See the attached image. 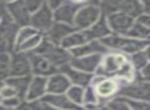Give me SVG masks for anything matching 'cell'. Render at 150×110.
<instances>
[{"instance_id":"6da1fadb","label":"cell","mask_w":150,"mask_h":110,"mask_svg":"<svg viewBox=\"0 0 150 110\" xmlns=\"http://www.w3.org/2000/svg\"><path fill=\"white\" fill-rule=\"evenodd\" d=\"M31 53L45 58L52 66L58 69L64 65L70 64L71 60H72V56L69 50H64L60 45L52 43L44 36L37 48Z\"/></svg>"},{"instance_id":"7a4b0ae2","label":"cell","mask_w":150,"mask_h":110,"mask_svg":"<svg viewBox=\"0 0 150 110\" xmlns=\"http://www.w3.org/2000/svg\"><path fill=\"white\" fill-rule=\"evenodd\" d=\"M102 16L98 2H86L74 17L73 27L76 31H84L91 28Z\"/></svg>"},{"instance_id":"3957f363","label":"cell","mask_w":150,"mask_h":110,"mask_svg":"<svg viewBox=\"0 0 150 110\" xmlns=\"http://www.w3.org/2000/svg\"><path fill=\"white\" fill-rule=\"evenodd\" d=\"M127 58L122 54H106L105 57H102V60L99 65L98 69L95 72V75L102 76L104 78L113 77L115 78L116 74L123 64L127 62Z\"/></svg>"},{"instance_id":"277c9868","label":"cell","mask_w":150,"mask_h":110,"mask_svg":"<svg viewBox=\"0 0 150 110\" xmlns=\"http://www.w3.org/2000/svg\"><path fill=\"white\" fill-rule=\"evenodd\" d=\"M117 97L139 101H149L150 87L149 82L135 81V82H122L116 93Z\"/></svg>"},{"instance_id":"5b68a950","label":"cell","mask_w":150,"mask_h":110,"mask_svg":"<svg viewBox=\"0 0 150 110\" xmlns=\"http://www.w3.org/2000/svg\"><path fill=\"white\" fill-rule=\"evenodd\" d=\"M54 24V16L52 11L47 6L46 2H43L40 9L34 13H32L30 17L29 26L32 27L38 33L44 34L50 30V28Z\"/></svg>"},{"instance_id":"8992f818","label":"cell","mask_w":150,"mask_h":110,"mask_svg":"<svg viewBox=\"0 0 150 110\" xmlns=\"http://www.w3.org/2000/svg\"><path fill=\"white\" fill-rule=\"evenodd\" d=\"M86 2H78V1H63L59 9L52 11L54 22L56 23L66 24L69 26H73L74 17L77 11Z\"/></svg>"},{"instance_id":"52a82bcc","label":"cell","mask_w":150,"mask_h":110,"mask_svg":"<svg viewBox=\"0 0 150 110\" xmlns=\"http://www.w3.org/2000/svg\"><path fill=\"white\" fill-rule=\"evenodd\" d=\"M32 75L31 64L28 54L13 52L11 55V70L9 77H20Z\"/></svg>"},{"instance_id":"ba28073f","label":"cell","mask_w":150,"mask_h":110,"mask_svg":"<svg viewBox=\"0 0 150 110\" xmlns=\"http://www.w3.org/2000/svg\"><path fill=\"white\" fill-rule=\"evenodd\" d=\"M6 9L8 16L18 27L23 28L29 26L31 15L26 9L24 1L20 0V1L6 2Z\"/></svg>"},{"instance_id":"9c48e42d","label":"cell","mask_w":150,"mask_h":110,"mask_svg":"<svg viewBox=\"0 0 150 110\" xmlns=\"http://www.w3.org/2000/svg\"><path fill=\"white\" fill-rule=\"evenodd\" d=\"M29 57L30 64H31V71L35 76L50 77L52 75L59 72V69L52 66L45 58L38 56L33 53H27Z\"/></svg>"},{"instance_id":"30bf717a","label":"cell","mask_w":150,"mask_h":110,"mask_svg":"<svg viewBox=\"0 0 150 110\" xmlns=\"http://www.w3.org/2000/svg\"><path fill=\"white\" fill-rule=\"evenodd\" d=\"M106 20L111 33L121 36H123L129 31V29L133 26L134 22H135L134 19L120 13V11H117V13L108 16V17H106Z\"/></svg>"},{"instance_id":"8fae6325","label":"cell","mask_w":150,"mask_h":110,"mask_svg":"<svg viewBox=\"0 0 150 110\" xmlns=\"http://www.w3.org/2000/svg\"><path fill=\"white\" fill-rule=\"evenodd\" d=\"M102 57L103 56L101 55H91V56L81 57V58H72L70 65L76 70L94 75L100 65Z\"/></svg>"},{"instance_id":"7c38bea8","label":"cell","mask_w":150,"mask_h":110,"mask_svg":"<svg viewBox=\"0 0 150 110\" xmlns=\"http://www.w3.org/2000/svg\"><path fill=\"white\" fill-rule=\"evenodd\" d=\"M59 72L64 74L69 79L70 83H73V85H77L80 87H86L91 84V80L93 78V74L81 72L73 67H71L70 64H67L59 68Z\"/></svg>"},{"instance_id":"4fadbf2b","label":"cell","mask_w":150,"mask_h":110,"mask_svg":"<svg viewBox=\"0 0 150 110\" xmlns=\"http://www.w3.org/2000/svg\"><path fill=\"white\" fill-rule=\"evenodd\" d=\"M40 102L62 110H84L83 107L73 103L64 94H62V95H50V94H47L40 99Z\"/></svg>"},{"instance_id":"5bb4252c","label":"cell","mask_w":150,"mask_h":110,"mask_svg":"<svg viewBox=\"0 0 150 110\" xmlns=\"http://www.w3.org/2000/svg\"><path fill=\"white\" fill-rule=\"evenodd\" d=\"M81 32L88 42L93 41V40H101L102 38L112 34L108 27V24H107L106 17L103 15L99 18V20L92 27Z\"/></svg>"},{"instance_id":"9a60e30c","label":"cell","mask_w":150,"mask_h":110,"mask_svg":"<svg viewBox=\"0 0 150 110\" xmlns=\"http://www.w3.org/2000/svg\"><path fill=\"white\" fill-rule=\"evenodd\" d=\"M69 52H70L72 58H81V57L91 56V55L103 56V55L108 54L109 50L99 40H93V41H88L76 48H73Z\"/></svg>"},{"instance_id":"2e32d148","label":"cell","mask_w":150,"mask_h":110,"mask_svg":"<svg viewBox=\"0 0 150 110\" xmlns=\"http://www.w3.org/2000/svg\"><path fill=\"white\" fill-rule=\"evenodd\" d=\"M76 30H75V28L73 26L54 22L52 26L43 36L47 40H50L52 43L56 44V45H60V43L64 38H66L67 36L70 35L71 33H73Z\"/></svg>"},{"instance_id":"e0dca14e","label":"cell","mask_w":150,"mask_h":110,"mask_svg":"<svg viewBox=\"0 0 150 110\" xmlns=\"http://www.w3.org/2000/svg\"><path fill=\"white\" fill-rule=\"evenodd\" d=\"M71 83L64 74L58 72L47 78L46 82V93L50 95H62L66 93L70 87Z\"/></svg>"},{"instance_id":"ac0fdd59","label":"cell","mask_w":150,"mask_h":110,"mask_svg":"<svg viewBox=\"0 0 150 110\" xmlns=\"http://www.w3.org/2000/svg\"><path fill=\"white\" fill-rule=\"evenodd\" d=\"M46 82H47L46 77H32L31 82L28 87L27 95H26L27 101H35V100L41 99L46 93Z\"/></svg>"},{"instance_id":"d6986e66","label":"cell","mask_w":150,"mask_h":110,"mask_svg":"<svg viewBox=\"0 0 150 110\" xmlns=\"http://www.w3.org/2000/svg\"><path fill=\"white\" fill-rule=\"evenodd\" d=\"M119 83L117 82L116 79L104 78L99 83H97L94 87V89L96 95L99 96L102 100H105L112 97L113 95H116Z\"/></svg>"},{"instance_id":"ffe728a7","label":"cell","mask_w":150,"mask_h":110,"mask_svg":"<svg viewBox=\"0 0 150 110\" xmlns=\"http://www.w3.org/2000/svg\"><path fill=\"white\" fill-rule=\"evenodd\" d=\"M32 75H27V76H20V77H8L4 80V83L6 85H9L13 87L17 93V96L21 100L26 99L27 91L29 84L31 82Z\"/></svg>"},{"instance_id":"44dd1931","label":"cell","mask_w":150,"mask_h":110,"mask_svg":"<svg viewBox=\"0 0 150 110\" xmlns=\"http://www.w3.org/2000/svg\"><path fill=\"white\" fill-rule=\"evenodd\" d=\"M118 11L135 20L136 18L143 13V7L140 1H135V0H121L120 1L119 0Z\"/></svg>"},{"instance_id":"7402d4cb","label":"cell","mask_w":150,"mask_h":110,"mask_svg":"<svg viewBox=\"0 0 150 110\" xmlns=\"http://www.w3.org/2000/svg\"><path fill=\"white\" fill-rule=\"evenodd\" d=\"M86 42L88 41L84 38V35L82 34L81 31H75L67 36L66 38H64L60 43V46L64 50H71L73 48H76L78 46L82 45V44L86 43Z\"/></svg>"},{"instance_id":"603a6c76","label":"cell","mask_w":150,"mask_h":110,"mask_svg":"<svg viewBox=\"0 0 150 110\" xmlns=\"http://www.w3.org/2000/svg\"><path fill=\"white\" fill-rule=\"evenodd\" d=\"M125 37L131 38L136 40H149L150 36V28L144 27L142 25L134 22L133 26L129 29V31L125 34Z\"/></svg>"},{"instance_id":"cb8c5ba5","label":"cell","mask_w":150,"mask_h":110,"mask_svg":"<svg viewBox=\"0 0 150 110\" xmlns=\"http://www.w3.org/2000/svg\"><path fill=\"white\" fill-rule=\"evenodd\" d=\"M129 63L134 67L135 71H139L145 66L149 65V46L146 48L145 50L131 55V62Z\"/></svg>"},{"instance_id":"d4e9b609","label":"cell","mask_w":150,"mask_h":110,"mask_svg":"<svg viewBox=\"0 0 150 110\" xmlns=\"http://www.w3.org/2000/svg\"><path fill=\"white\" fill-rule=\"evenodd\" d=\"M42 38H43V35L40 33L35 34L32 37L28 38L27 40H25L24 42H22L19 46L15 50V52H20V53H31L35 50L38 46V44L41 42Z\"/></svg>"},{"instance_id":"484cf974","label":"cell","mask_w":150,"mask_h":110,"mask_svg":"<svg viewBox=\"0 0 150 110\" xmlns=\"http://www.w3.org/2000/svg\"><path fill=\"white\" fill-rule=\"evenodd\" d=\"M11 70V55L0 54V81H4L9 77Z\"/></svg>"},{"instance_id":"4316f807","label":"cell","mask_w":150,"mask_h":110,"mask_svg":"<svg viewBox=\"0 0 150 110\" xmlns=\"http://www.w3.org/2000/svg\"><path fill=\"white\" fill-rule=\"evenodd\" d=\"M83 87H77V85H70V87L66 92V96L73 103L77 104V105H81V104H83Z\"/></svg>"},{"instance_id":"83f0119b","label":"cell","mask_w":150,"mask_h":110,"mask_svg":"<svg viewBox=\"0 0 150 110\" xmlns=\"http://www.w3.org/2000/svg\"><path fill=\"white\" fill-rule=\"evenodd\" d=\"M37 33H38V32H36L35 30H34L32 27H30V26L20 28L19 31H18L17 37H16L15 50L22 43V42H24L25 40H27L28 38L32 37V36H34L35 34H37ZM13 52H15V50H13Z\"/></svg>"},{"instance_id":"f1b7e54d","label":"cell","mask_w":150,"mask_h":110,"mask_svg":"<svg viewBox=\"0 0 150 110\" xmlns=\"http://www.w3.org/2000/svg\"><path fill=\"white\" fill-rule=\"evenodd\" d=\"M83 103L86 105H97L98 97L95 93V89L92 85H88L83 92Z\"/></svg>"},{"instance_id":"f546056e","label":"cell","mask_w":150,"mask_h":110,"mask_svg":"<svg viewBox=\"0 0 150 110\" xmlns=\"http://www.w3.org/2000/svg\"><path fill=\"white\" fill-rule=\"evenodd\" d=\"M107 110H131L122 98H115L106 104Z\"/></svg>"},{"instance_id":"4dcf8cb0","label":"cell","mask_w":150,"mask_h":110,"mask_svg":"<svg viewBox=\"0 0 150 110\" xmlns=\"http://www.w3.org/2000/svg\"><path fill=\"white\" fill-rule=\"evenodd\" d=\"M122 99L131 108V110H149V102L147 101H139V100H131L125 99V98Z\"/></svg>"},{"instance_id":"1f68e13d","label":"cell","mask_w":150,"mask_h":110,"mask_svg":"<svg viewBox=\"0 0 150 110\" xmlns=\"http://www.w3.org/2000/svg\"><path fill=\"white\" fill-rule=\"evenodd\" d=\"M17 110H43V104L40 101H26L22 102Z\"/></svg>"},{"instance_id":"d6a6232c","label":"cell","mask_w":150,"mask_h":110,"mask_svg":"<svg viewBox=\"0 0 150 110\" xmlns=\"http://www.w3.org/2000/svg\"><path fill=\"white\" fill-rule=\"evenodd\" d=\"M21 103H22V100L20 99L18 96L8 98V99H3L2 101H1V105H2L3 107L9 108V109H15V108H18Z\"/></svg>"},{"instance_id":"836d02e7","label":"cell","mask_w":150,"mask_h":110,"mask_svg":"<svg viewBox=\"0 0 150 110\" xmlns=\"http://www.w3.org/2000/svg\"><path fill=\"white\" fill-rule=\"evenodd\" d=\"M25 6L27 9V11H29L30 15L34 13L35 11H37L40 9V6L42 5V1H37V0H26L24 1Z\"/></svg>"},{"instance_id":"e575fe53","label":"cell","mask_w":150,"mask_h":110,"mask_svg":"<svg viewBox=\"0 0 150 110\" xmlns=\"http://www.w3.org/2000/svg\"><path fill=\"white\" fill-rule=\"evenodd\" d=\"M16 96H17V93H16L15 89L9 87V85H6L5 83L2 85V87L0 89V97H1L2 100L8 99V98H11V97H16Z\"/></svg>"},{"instance_id":"d590c367","label":"cell","mask_w":150,"mask_h":110,"mask_svg":"<svg viewBox=\"0 0 150 110\" xmlns=\"http://www.w3.org/2000/svg\"><path fill=\"white\" fill-rule=\"evenodd\" d=\"M135 23L144 26V27L150 28V16L146 15V13H142V15H140L138 18H136Z\"/></svg>"},{"instance_id":"8d00e7d4","label":"cell","mask_w":150,"mask_h":110,"mask_svg":"<svg viewBox=\"0 0 150 110\" xmlns=\"http://www.w3.org/2000/svg\"><path fill=\"white\" fill-rule=\"evenodd\" d=\"M62 3H63V0H52V1H47L46 4H47V6L50 9V11H54L60 7V5L62 4Z\"/></svg>"},{"instance_id":"74e56055","label":"cell","mask_w":150,"mask_h":110,"mask_svg":"<svg viewBox=\"0 0 150 110\" xmlns=\"http://www.w3.org/2000/svg\"><path fill=\"white\" fill-rule=\"evenodd\" d=\"M7 9H6V2H2L0 1V18L4 17L7 15Z\"/></svg>"},{"instance_id":"f35d334b","label":"cell","mask_w":150,"mask_h":110,"mask_svg":"<svg viewBox=\"0 0 150 110\" xmlns=\"http://www.w3.org/2000/svg\"><path fill=\"white\" fill-rule=\"evenodd\" d=\"M42 104H43V103H42ZM43 110H62V109H58V108H54V107H52V106L43 104Z\"/></svg>"},{"instance_id":"ab89813d","label":"cell","mask_w":150,"mask_h":110,"mask_svg":"<svg viewBox=\"0 0 150 110\" xmlns=\"http://www.w3.org/2000/svg\"><path fill=\"white\" fill-rule=\"evenodd\" d=\"M0 110H13V109H9V108H6V107H3L2 105H0Z\"/></svg>"},{"instance_id":"60d3db41","label":"cell","mask_w":150,"mask_h":110,"mask_svg":"<svg viewBox=\"0 0 150 110\" xmlns=\"http://www.w3.org/2000/svg\"><path fill=\"white\" fill-rule=\"evenodd\" d=\"M3 84H4V82H3V81H0V89L2 87ZM1 101H2V99H1V97H0V105H1Z\"/></svg>"},{"instance_id":"b9f144b4","label":"cell","mask_w":150,"mask_h":110,"mask_svg":"<svg viewBox=\"0 0 150 110\" xmlns=\"http://www.w3.org/2000/svg\"><path fill=\"white\" fill-rule=\"evenodd\" d=\"M0 19H1V18H0Z\"/></svg>"}]
</instances>
